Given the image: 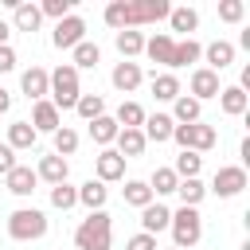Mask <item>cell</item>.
<instances>
[{
  "mask_svg": "<svg viewBox=\"0 0 250 250\" xmlns=\"http://www.w3.org/2000/svg\"><path fill=\"white\" fill-rule=\"evenodd\" d=\"M74 109H78V117H82V121L90 125L94 117H102V113H105V102H102V94H78Z\"/></svg>",
  "mask_w": 250,
  "mask_h": 250,
  "instance_id": "obj_30",
  "label": "cell"
},
{
  "mask_svg": "<svg viewBox=\"0 0 250 250\" xmlns=\"http://www.w3.org/2000/svg\"><path fill=\"white\" fill-rule=\"evenodd\" d=\"M12 12H16V31H35V27L43 23L39 4H20V8H12Z\"/></svg>",
  "mask_w": 250,
  "mask_h": 250,
  "instance_id": "obj_33",
  "label": "cell"
},
{
  "mask_svg": "<svg viewBox=\"0 0 250 250\" xmlns=\"http://www.w3.org/2000/svg\"><path fill=\"white\" fill-rule=\"evenodd\" d=\"M4 184H8V191H12V195H20V199H23V195H31V191H35L39 176H35V168H27V164H16V168L4 176Z\"/></svg>",
  "mask_w": 250,
  "mask_h": 250,
  "instance_id": "obj_14",
  "label": "cell"
},
{
  "mask_svg": "<svg viewBox=\"0 0 250 250\" xmlns=\"http://www.w3.org/2000/svg\"><path fill=\"white\" fill-rule=\"evenodd\" d=\"M105 199H109V188H105L102 180H86V184L78 188V203H82L86 211H105Z\"/></svg>",
  "mask_w": 250,
  "mask_h": 250,
  "instance_id": "obj_18",
  "label": "cell"
},
{
  "mask_svg": "<svg viewBox=\"0 0 250 250\" xmlns=\"http://www.w3.org/2000/svg\"><path fill=\"white\" fill-rule=\"evenodd\" d=\"M47 102L62 113V109H74V102H78V94H82V86H78V70L70 66V62H62V66H55L51 70V86H47Z\"/></svg>",
  "mask_w": 250,
  "mask_h": 250,
  "instance_id": "obj_3",
  "label": "cell"
},
{
  "mask_svg": "<svg viewBox=\"0 0 250 250\" xmlns=\"http://www.w3.org/2000/svg\"><path fill=\"white\" fill-rule=\"evenodd\" d=\"M109 242H113V219L105 211H90L74 230L78 250H109Z\"/></svg>",
  "mask_w": 250,
  "mask_h": 250,
  "instance_id": "obj_2",
  "label": "cell"
},
{
  "mask_svg": "<svg viewBox=\"0 0 250 250\" xmlns=\"http://www.w3.org/2000/svg\"><path fill=\"white\" fill-rule=\"evenodd\" d=\"M172 141L180 148H188V152H207V148H215V129L203 125V121H195V125H172Z\"/></svg>",
  "mask_w": 250,
  "mask_h": 250,
  "instance_id": "obj_6",
  "label": "cell"
},
{
  "mask_svg": "<svg viewBox=\"0 0 250 250\" xmlns=\"http://www.w3.org/2000/svg\"><path fill=\"white\" fill-rule=\"evenodd\" d=\"M152 98L156 102H176L180 98V78L176 74H152Z\"/></svg>",
  "mask_w": 250,
  "mask_h": 250,
  "instance_id": "obj_29",
  "label": "cell"
},
{
  "mask_svg": "<svg viewBox=\"0 0 250 250\" xmlns=\"http://www.w3.org/2000/svg\"><path fill=\"white\" fill-rule=\"evenodd\" d=\"M117 133H121V125H117L109 113H102V117L90 121V137H94V145H102V148H109V145L117 141Z\"/></svg>",
  "mask_w": 250,
  "mask_h": 250,
  "instance_id": "obj_22",
  "label": "cell"
},
{
  "mask_svg": "<svg viewBox=\"0 0 250 250\" xmlns=\"http://www.w3.org/2000/svg\"><path fill=\"white\" fill-rule=\"evenodd\" d=\"M35 129H31V121H12L8 125V148L12 152H20V148H35Z\"/></svg>",
  "mask_w": 250,
  "mask_h": 250,
  "instance_id": "obj_24",
  "label": "cell"
},
{
  "mask_svg": "<svg viewBox=\"0 0 250 250\" xmlns=\"http://www.w3.org/2000/svg\"><path fill=\"white\" fill-rule=\"evenodd\" d=\"M172 117L168 113H152V117H145V125H141V133H145V141H172Z\"/></svg>",
  "mask_w": 250,
  "mask_h": 250,
  "instance_id": "obj_21",
  "label": "cell"
},
{
  "mask_svg": "<svg viewBox=\"0 0 250 250\" xmlns=\"http://www.w3.org/2000/svg\"><path fill=\"white\" fill-rule=\"evenodd\" d=\"M47 234V215L39 211V207H16L12 215H8V238H16V242H35V238H43Z\"/></svg>",
  "mask_w": 250,
  "mask_h": 250,
  "instance_id": "obj_4",
  "label": "cell"
},
{
  "mask_svg": "<svg viewBox=\"0 0 250 250\" xmlns=\"http://www.w3.org/2000/svg\"><path fill=\"white\" fill-rule=\"evenodd\" d=\"M113 43H117L121 59H129V62L145 51V35H141V31H133V27H129V31H117V35H113Z\"/></svg>",
  "mask_w": 250,
  "mask_h": 250,
  "instance_id": "obj_26",
  "label": "cell"
},
{
  "mask_svg": "<svg viewBox=\"0 0 250 250\" xmlns=\"http://www.w3.org/2000/svg\"><path fill=\"white\" fill-rule=\"evenodd\" d=\"M8 109H12V98H8V90L0 86V113H8Z\"/></svg>",
  "mask_w": 250,
  "mask_h": 250,
  "instance_id": "obj_45",
  "label": "cell"
},
{
  "mask_svg": "<svg viewBox=\"0 0 250 250\" xmlns=\"http://www.w3.org/2000/svg\"><path fill=\"white\" fill-rule=\"evenodd\" d=\"M199 55H203V47H199L195 39H180V43H176V51H172V70H180V66L195 62Z\"/></svg>",
  "mask_w": 250,
  "mask_h": 250,
  "instance_id": "obj_34",
  "label": "cell"
},
{
  "mask_svg": "<svg viewBox=\"0 0 250 250\" xmlns=\"http://www.w3.org/2000/svg\"><path fill=\"white\" fill-rule=\"evenodd\" d=\"M168 223H172V211H168L164 203H148V207H141V230H145V234L168 230Z\"/></svg>",
  "mask_w": 250,
  "mask_h": 250,
  "instance_id": "obj_19",
  "label": "cell"
},
{
  "mask_svg": "<svg viewBox=\"0 0 250 250\" xmlns=\"http://www.w3.org/2000/svg\"><path fill=\"white\" fill-rule=\"evenodd\" d=\"M176 184H180V176H176L172 168H156L152 180H148V191H152V195H172Z\"/></svg>",
  "mask_w": 250,
  "mask_h": 250,
  "instance_id": "obj_36",
  "label": "cell"
},
{
  "mask_svg": "<svg viewBox=\"0 0 250 250\" xmlns=\"http://www.w3.org/2000/svg\"><path fill=\"white\" fill-rule=\"evenodd\" d=\"M172 51H176V39H172L168 31H156L152 39H145V55H148L152 62L168 66V70H172Z\"/></svg>",
  "mask_w": 250,
  "mask_h": 250,
  "instance_id": "obj_13",
  "label": "cell"
},
{
  "mask_svg": "<svg viewBox=\"0 0 250 250\" xmlns=\"http://www.w3.org/2000/svg\"><path fill=\"white\" fill-rule=\"evenodd\" d=\"M168 230H172L176 250H191V246L203 238V219H199V211H195V207H180V211H172Z\"/></svg>",
  "mask_w": 250,
  "mask_h": 250,
  "instance_id": "obj_5",
  "label": "cell"
},
{
  "mask_svg": "<svg viewBox=\"0 0 250 250\" xmlns=\"http://www.w3.org/2000/svg\"><path fill=\"white\" fill-rule=\"evenodd\" d=\"M12 168H16V152H12L8 145H0V176H8Z\"/></svg>",
  "mask_w": 250,
  "mask_h": 250,
  "instance_id": "obj_43",
  "label": "cell"
},
{
  "mask_svg": "<svg viewBox=\"0 0 250 250\" xmlns=\"http://www.w3.org/2000/svg\"><path fill=\"white\" fill-rule=\"evenodd\" d=\"M145 133L141 129H121L117 133V156H125V160H133V156H141L145 152Z\"/></svg>",
  "mask_w": 250,
  "mask_h": 250,
  "instance_id": "obj_25",
  "label": "cell"
},
{
  "mask_svg": "<svg viewBox=\"0 0 250 250\" xmlns=\"http://www.w3.org/2000/svg\"><path fill=\"white\" fill-rule=\"evenodd\" d=\"M98 62H102V51H98V43H86V39H82V43L74 47V59H70V66H74V70H94Z\"/></svg>",
  "mask_w": 250,
  "mask_h": 250,
  "instance_id": "obj_28",
  "label": "cell"
},
{
  "mask_svg": "<svg viewBox=\"0 0 250 250\" xmlns=\"http://www.w3.org/2000/svg\"><path fill=\"white\" fill-rule=\"evenodd\" d=\"M172 105H176V109H172V121H176V125H195L199 113H203V105H199L191 94H180Z\"/></svg>",
  "mask_w": 250,
  "mask_h": 250,
  "instance_id": "obj_23",
  "label": "cell"
},
{
  "mask_svg": "<svg viewBox=\"0 0 250 250\" xmlns=\"http://www.w3.org/2000/svg\"><path fill=\"white\" fill-rule=\"evenodd\" d=\"M39 12L51 16V20H66V16H74V0H43Z\"/></svg>",
  "mask_w": 250,
  "mask_h": 250,
  "instance_id": "obj_40",
  "label": "cell"
},
{
  "mask_svg": "<svg viewBox=\"0 0 250 250\" xmlns=\"http://www.w3.org/2000/svg\"><path fill=\"white\" fill-rule=\"evenodd\" d=\"M203 59H207V70H227L230 62H234V43H227V39H215V43H207L203 47Z\"/></svg>",
  "mask_w": 250,
  "mask_h": 250,
  "instance_id": "obj_15",
  "label": "cell"
},
{
  "mask_svg": "<svg viewBox=\"0 0 250 250\" xmlns=\"http://www.w3.org/2000/svg\"><path fill=\"white\" fill-rule=\"evenodd\" d=\"M199 168H203V156H199V152H188V148H180V156H176L172 172H176L180 180H199Z\"/></svg>",
  "mask_w": 250,
  "mask_h": 250,
  "instance_id": "obj_27",
  "label": "cell"
},
{
  "mask_svg": "<svg viewBox=\"0 0 250 250\" xmlns=\"http://www.w3.org/2000/svg\"><path fill=\"white\" fill-rule=\"evenodd\" d=\"M94 172H98L102 184H113V180L125 176V156H117V148H102L94 156Z\"/></svg>",
  "mask_w": 250,
  "mask_h": 250,
  "instance_id": "obj_9",
  "label": "cell"
},
{
  "mask_svg": "<svg viewBox=\"0 0 250 250\" xmlns=\"http://www.w3.org/2000/svg\"><path fill=\"white\" fill-rule=\"evenodd\" d=\"M8 35H12V27H8L4 20H0V47H8Z\"/></svg>",
  "mask_w": 250,
  "mask_h": 250,
  "instance_id": "obj_46",
  "label": "cell"
},
{
  "mask_svg": "<svg viewBox=\"0 0 250 250\" xmlns=\"http://www.w3.org/2000/svg\"><path fill=\"white\" fill-rule=\"evenodd\" d=\"M242 16H246V4H242V0H223V4H219V20H223V23H238Z\"/></svg>",
  "mask_w": 250,
  "mask_h": 250,
  "instance_id": "obj_41",
  "label": "cell"
},
{
  "mask_svg": "<svg viewBox=\"0 0 250 250\" xmlns=\"http://www.w3.org/2000/svg\"><path fill=\"white\" fill-rule=\"evenodd\" d=\"M168 23H172V31H195L199 27V12L195 8H172Z\"/></svg>",
  "mask_w": 250,
  "mask_h": 250,
  "instance_id": "obj_37",
  "label": "cell"
},
{
  "mask_svg": "<svg viewBox=\"0 0 250 250\" xmlns=\"http://www.w3.org/2000/svg\"><path fill=\"white\" fill-rule=\"evenodd\" d=\"M74 203H78V188H70V184H55V188H51V207L70 211Z\"/></svg>",
  "mask_w": 250,
  "mask_h": 250,
  "instance_id": "obj_39",
  "label": "cell"
},
{
  "mask_svg": "<svg viewBox=\"0 0 250 250\" xmlns=\"http://www.w3.org/2000/svg\"><path fill=\"white\" fill-rule=\"evenodd\" d=\"M51 137H55V156H62V160L74 156V148H78V133H74L70 125H59Z\"/></svg>",
  "mask_w": 250,
  "mask_h": 250,
  "instance_id": "obj_35",
  "label": "cell"
},
{
  "mask_svg": "<svg viewBox=\"0 0 250 250\" xmlns=\"http://www.w3.org/2000/svg\"><path fill=\"white\" fill-rule=\"evenodd\" d=\"M125 250H160V246H156V234H145V230H141V234H133V238L125 242Z\"/></svg>",
  "mask_w": 250,
  "mask_h": 250,
  "instance_id": "obj_42",
  "label": "cell"
},
{
  "mask_svg": "<svg viewBox=\"0 0 250 250\" xmlns=\"http://www.w3.org/2000/svg\"><path fill=\"white\" fill-rule=\"evenodd\" d=\"M242 188H246V168H242V164H223V168L215 172V180H211V191H215L219 199H234Z\"/></svg>",
  "mask_w": 250,
  "mask_h": 250,
  "instance_id": "obj_7",
  "label": "cell"
},
{
  "mask_svg": "<svg viewBox=\"0 0 250 250\" xmlns=\"http://www.w3.org/2000/svg\"><path fill=\"white\" fill-rule=\"evenodd\" d=\"M109 82L121 90V94H133L141 82H145V70H141V62H129V59H121L117 66H113V74H109Z\"/></svg>",
  "mask_w": 250,
  "mask_h": 250,
  "instance_id": "obj_10",
  "label": "cell"
},
{
  "mask_svg": "<svg viewBox=\"0 0 250 250\" xmlns=\"http://www.w3.org/2000/svg\"><path fill=\"white\" fill-rule=\"evenodd\" d=\"M82 39H86V20H82V16H66V20H59L55 31H51V43H55L59 51H74Z\"/></svg>",
  "mask_w": 250,
  "mask_h": 250,
  "instance_id": "obj_8",
  "label": "cell"
},
{
  "mask_svg": "<svg viewBox=\"0 0 250 250\" xmlns=\"http://www.w3.org/2000/svg\"><path fill=\"white\" fill-rule=\"evenodd\" d=\"M172 4L168 0H113L105 4V23L113 31H137L141 23H156V20H168Z\"/></svg>",
  "mask_w": 250,
  "mask_h": 250,
  "instance_id": "obj_1",
  "label": "cell"
},
{
  "mask_svg": "<svg viewBox=\"0 0 250 250\" xmlns=\"http://www.w3.org/2000/svg\"><path fill=\"white\" fill-rule=\"evenodd\" d=\"M8 70H16V51L0 47V74H8Z\"/></svg>",
  "mask_w": 250,
  "mask_h": 250,
  "instance_id": "obj_44",
  "label": "cell"
},
{
  "mask_svg": "<svg viewBox=\"0 0 250 250\" xmlns=\"http://www.w3.org/2000/svg\"><path fill=\"white\" fill-rule=\"evenodd\" d=\"M35 176H39V180H47V184L55 188V184H66V176H70V164H66L62 156H55V152H51V156H39V168H35Z\"/></svg>",
  "mask_w": 250,
  "mask_h": 250,
  "instance_id": "obj_17",
  "label": "cell"
},
{
  "mask_svg": "<svg viewBox=\"0 0 250 250\" xmlns=\"http://www.w3.org/2000/svg\"><path fill=\"white\" fill-rule=\"evenodd\" d=\"M121 195H125V203H129V207H148V203L156 199V195L148 191V184H145V180H129V184L121 188Z\"/></svg>",
  "mask_w": 250,
  "mask_h": 250,
  "instance_id": "obj_32",
  "label": "cell"
},
{
  "mask_svg": "<svg viewBox=\"0 0 250 250\" xmlns=\"http://www.w3.org/2000/svg\"><path fill=\"white\" fill-rule=\"evenodd\" d=\"M59 125H62V113H59L47 98L35 102V109H31V129H35V133H55Z\"/></svg>",
  "mask_w": 250,
  "mask_h": 250,
  "instance_id": "obj_16",
  "label": "cell"
},
{
  "mask_svg": "<svg viewBox=\"0 0 250 250\" xmlns=\"http://www.w3.org/2000/svg\"><path fill=\"white\" fill-rule=\"evenodd\" d=\"M176 195L184 199V207H199V199L207 195V188H203V180H180L176 184Z\"/></svg>",
  "mask_w": 250,
  "mask_h": 250,
  "instance_id": "obj_38",
  "label": "cell"
},
{
  "mask_svg": "<svg viewBox=\"0 0 250 250\" xmlns=\"http://www.w3.org/2000/svg\"><path fill=\"white\" fill-rule=\"evenodd\" d=\"M47 86H51V70H43V66H31V70L20 74V90L27 94V102H43Z\"/></svg>",
  "mask_w": 250,
  "mask_h": 250,
  "instance_id": "obj_11",
  "label": "cell"
},
{
  "mask_svg": "<svg viewBox=\"0 0 250 250\" xmlns=\"http://www.w3.org/2000/svg\"><path fill=\"white\" fill-rule=\"evenodd\" d=\"M145 117H148V113H145V109H141L137 102H121V105H117V117H113V121H117L121 129H141V125H145Z\"/></svg>",
  "mask_w": 250,
  "mask_h": 250,
  "instance_id": "obj_31",
  "label": "cell"
},
{
  "mask_svg": "<svg viewBox=\"0 0 250 250\" xmlns=\"http://www.w3.org/2000/svg\"><path fill=\"white\" fill-rule=\"evenodd\" d=\"M219 74L215 70H207V66H199V70H191V98L203 105L207 98H219Z\"/></svg>",
  "mask_w": 250,
  "mask_h": 250,
  "instance_id": "obj_12",
  "label": "cell"
},
{
  "mask_svg": "<svg viewBox=\"0 0 250 250\" xmlns=\"http://www.w3.org/2000/svg\"><path fill=\"white\" fill-rule=\"evenodd\" d=\"M246 105H250V94H242L238 86L219 90V109H223L227 117H242V113H246Z\"/></svg>",
  "mask_w": 250,
  "mask_h": 250,
  "instance_id": "obj_20",
  "label": "cell"
},
{
  "mask_svg": "<svg viewBox=\"0 0 250 250\" xmlns=\"http://www.w3.org/2000/svg\"><path fill=\"white\" fill-rule=\"evenodd\" d=\"M168 250H176V246H168Z\"/></svg>",
  "mask_w": 250,
  "mask_h": 250,
  "instance_id": "obj_47",
  "label": "cell"
}]
</instances>
